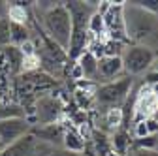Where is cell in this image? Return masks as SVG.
Returning a JSON list of instances; mask_svg holds the SVG:
<instances>
[{"label": "cell", "mask_w": 158, "mask_h": 156, "mask_svg": "<svg viewBox=\"0 0 158 156\" xmlns=\"http://www.w3.org/2000/svg\"><path fill=\"white\" fill-rule=\"evenodd\" d=\"M64 4L72 17V38H70V47L66 55L70 60H77L90 43L89 19L96 11L98 2H64Z\"/></svg>", "instance_id": "6da1fadb"}, {"label": "cell", "mask_w": 158, "mask_h": 156, "mask_svg": "<svg viewBox=\"0 0 158 156\" xmlns=\"http://www.w3.org/2000/svg\"><path fill=\"white\" fill-rule=\"evenodd\" d=\"M42 17H44L42 21H44V30L47 38L62 51L68 53L70 38H72V17H70V11L66 10V4L56 2V6H53L51 10H45Z\"/></svg>", "instance_id": "7a4b0ae2"}, {"label": "cell", "mask_w": 158, "mask_h": 156, "mask_svg": "<svg viewBox=\"0 0 158 156\" xmlns=\"http://www.w3.org/2000/svg\"><path fill=\"white\" fill-rule=\"evenodd\" d=\"M132 85H134V81H132L130 75L123 77V79L104 83L102 87H98L94 90V100L98 102V105L106 107V111L107 109H117L126 102L128 94L132 90Z\"/></svg>", "instance_id": "3957f363"}, {"label": "cell", "mask_w": 158, "mask_h": 156, "mask_svg": "<svg viewBox=\"0 0 158 156\" xmlns=\"http://www.w3.org/2000/svg\"><path fill=\"white\" fill-rule=\"evenodd\" d=\"M156 25V17L135 8L128 2H124V27H126V36L130 40L139 42L143 38L151 36Z\"/></svg>", "instance_id": "277c9868"}, {"label": "cell", "mask_w": 158, "mask_h": 156, "mask_svg": "<svg viewBox=\"0 0 158 156\" xmlns=\"http://www.w3.org/2000/svg\"><path fill=\"white\" fill-rule=\"evenodd\" d=\"M121 60H123V70L128 75H137V73H143L152 64L154 53L147 45L134 43V45L124 47V51L121 55Z\"/></svg>", "instance_id": "5b68a950"}, {"label": "cell", "mask_w": 158, "mask_h": 156, "mask_svg": "<svg viewBox=\"0 0 158 156\" xmlns=\"http://www.w3.org/2000/svg\"><path fill=\"white\" fill-rule=\"evenodd\" d=\"M102 17H104L107 40H115V42L124 43L128 40L126 27H124V2H111V6L107 8V11Z\"/></svg>", "instance_id": "8992f818"}, {"label": "cell", "mask_w": 158, "mask_h": 156, "mask_svg": "<svg viewBox=\"0 0 158 156\" xmlns=\"http://www.w3.org/2000/svg\"><path fill=\"white\" fill-rule=\"evenodd\" d=\"M30 130H32V124L27 117H15V119L0 121V150L15 143L17 139L25 138L27 133H30Z\"/></svg>", "instance_id": "52a82bcc"}, {"label": "cell", "mask_w": 158, "mask_h": 156, "mask_svg": "<svg viewBox=\"0 0 158 156\" xmlns=\"http://www.w3.org/2000/svg\"><path fill=\"white\" fill-rule=\"evenodd\" d=\"M60 115V104H58L55 98H42L36 105V121L40 122V126L45 124H55V121Z\"/></svg>", "instance_id": "ba28073f"}, {"label": "cell", "mask_w": 158, "mask_h": 156, "mask_svg": "<svg viewBox=\"0 0 158 156\" xmlns=\"http://www.w3.org/2000/svg\"><path fill=\"white\" fill-rule=\"evenodd\" d=\"M36 138L32 133H27L25 138L17 139L15 143L4 147L0 150V156H34V150H36Z\"/></svg>", "instance_id": "9c48e42d"}, {"label": "cell", "mask_w": 158, "mask_h": 156, "mask_svg": "<svg viewBox=\"0 0 158 156\" xmlns=\"http://www.w3.org/2000/svg\"><path fill=\"white\" fill-rule=\"evenodd\" d=\"M123 70V60L121 56H104L98 60V75L102 77L104 81H113L117 75H121Z\"/></svg>", "instance_id": "30bf717a"}, {"label": "cell", "mask_w": 158, "mask_h": 156, "mask_svg": "<svg viewBox=\"0 0 158 156\" xmlns=\"http://www.w3.org/2000/svg\"><path fill=\"white\" fill-rule=\"evenodd\" d=\"M30 133L34 135L36 141H40V143H62L64 130L58 124H45V126H40V128L32 126Z\"/></svg>", "instance_id": "8fae6325"}, {"label": "cell", "mask_w": 158, "mask_h": 156, "mask_svg": "<svg viewBox=\"0 0 158 156\" xmlns=\"http://www.w3.org/2000/svg\"><path fill=\"white\" fill-rule=\"evenodd\" d=\"M62 149L70 150V152H79L83 154L85 149H87V143H85V138L77 130H64V135H62Z\"/></svg>", "instance_id": "7c38bea8"}, {"label": "cell", "mask_w": 158, "mask_h": 156, "mask_svg": "<svg viewBox=\"0 0 158 156\" xmlns=\"http://www.w3.org/2000/svg\"><path fill=\"white\" fill-rule=\"evenodd\" d=\"M75 62H77L79 70H81V73H83V79L92 81L94 77H98V58L94 55H90L89 51H85Z\"/></svg>", "instance_id": "4fadbf2b"}, {"label": "cell", "mask_w": 158, "mask_h": 156, "mask_svg": "<svg viewBox=\"0 0 158 156\" xmlns=\"http://www.w3.org/2000/svg\"><path fill=\"white\" fill-rule=\"evenodd\" d=\"M27 42H30L28 28L25 25H19V23H11L10 21V45H13V47H23Z\"/></svg>", "instance_id": "5bb4252c"}, {"label": "cell", "mask_w": 158, "mask_h": 156, "mask_svg": "<svg viewBox=\"0 0 158 156\" xmlns=\"http://www.w3.org/2000/svg\"><path fill=\"white\" fill-rule=\"evenodd\" d=\"M4 56L8 58V66L11 72H19L25 68V55L19 47H13V45H6L4 47Z\"/></svg>", "instance_id": "9a60e30c"}, {"label": "cell", "mask_w": 158, "mask_h": 156, "mask_svg": "<svg viewBox=\"0 0 158 156\" xmlns=\"http://www.w3.org/2000/svg\"><path fill=\"white\" fill-rule=\"evenodd\" d=\"M130 147V138H128V133L124 130H117L113 133V138H111V150L118 156H124L126 150Z\"/></svg>", "instance_id": "2e32d148"}, {"label": "cell", "mask_w": 158, "mask_h": 156, "mask_svg": "<svg viewBox=\"0 0 158 156\" xmlns=\"http://www.w3.org/2000/svg\"><path fill=\"white\" fill-rule=\"evenodd\" d=\"M92 141H94V147H96V154L98 156H106L107 152H111V139L107 138V135L104 132H98L94 130L92 132Z\"/></svg>", "instance_id": "e0dca14e"}, {"label": "cell", "mask_w": 158, "mask_h": 156, "mask_svg": "<svg viewBox=\"0 0 158 156\" xmlns=\"http://www.w3.org/2000/svg\"><path fill=\"white\" fill-rule=\"evenodd\" d=\"M89 34H92L94 38H98V40H100V36L106 34L104 17L98 13V11H94V13L90 15V19H89Z\"/></svg>", "instance_id": "ac0fdd59"}, {"label": "cell", "mask_w": 158, "mask_h": 156, "mask_svg": "<svg viewBox=\"0 0 158 156\" xmlns=\"http://www.w3.org/2000/svg\"><path fill=\"white\" fill-rule=\"evenodd\" d=\"M25 109L15 104H0V121L4 119H15V117H23Z\"/></svg>", "instance_id": "d6986e66"}, {"label": "cell", "mask_w": 158, "mask_h": 156, "mask_svg": "<svg viewBox=\"0 0 158 156\" xmlns=\"http://www.w3.org/2000/svg\"><path fill=\"white\" fill-rule=\"evenodd\" d=\"M106 124L117 132L118 126H123V109L117 107V109H107L106 111Z\"/></svg>", "instance_id": "ffe728a7"}, {"label": "cell", "mask_w": 158, "mask_h": 156, "mask_svg": "<svg viewBox=\"0 0 158 156\" xmlns=\"http://www.w3.org/2000/svg\"><path fill=\"white\" fill-rule=\"evenodd\" d=\"M124 43L115 42V40H106L104 42V56H121L124 51Z\"/></svg>", "instance_id": "44dd1931"}, {"label": "cell", "mask_w": 158, "mask_h": 156, "mask_svg": "<svg viewBox=\"0 0 158 156\" xmlns=\"http://www.w3.org/2000/svg\"><path fill=\"white\" fill-rule=\"evenodd\" d=\"M128 4L139 8V10H143V11H147V13H151L154 17H158V0H132Z\"/></svg>", "instance_id": "7402d4cb"}, {"label": "cell", "mask_w": 158, "mask_h": 156, "mask_svg": "<svg viewBox=\"0 0 158 156\" xmlns=\"http://www.w3.org/2000/svg\"><path fill=\"white\" fill-rule=\"evenodd\" d=\"M0 45H10V19H0Z\"/></svg>", "instance_id": "603a6c76"}, {"label": "cell", "mask_w": 158, "mask_h": 156, "mask_svg": "<svg viewBox=\"0 0 158 156\" xmlns=\"http://www.w3.org/2000/svg\"><path fill=\"white\" fill-rule=\"evenodd\" d=\"M139 150H156V135H147L143 139H137Z\"/></svg>", "instance_id": "cb8c5ba5"}, {"label": "cell", "mask_w": 158, "mask_h": 156, "mask_svg": "<svg viewBox=\"0 0 158 156\" xmlns=\"http://www.w3.org/2000/svg\"><path fill=\"white\" fill-rule=\"evenodd\" d=\"M143 122H145V126H147L149 135H156V133H158V119H156V117H149V119H145Z\"/></svg>", "instance_id": "d4e9b609"}, {"label": "cell", "mask_w": 158, "mask_h": 156, "mask_svg": "<svg viewBox=\"0 0 158 156\" xmlns=\"http://www.w3.org/2000/svg\"><path fill=\"white\" fill-rule=\"evenodd\" d=\"M134 133H135V138H137V139H143V138H147V135H149L147 126H145V122H143V121H141V122H135Z\"/></svg>", "instance_id": "484cf974"}, {"label": "cell", "mask_w": 158, "mask_h": 156, "mask_svg": "<svg viewBox=\"0 0 158 156\" xmlns=\"http://www.w3.org/2000/svg\"><path fill=\"white\" fill-rule=\"evenodd\" d=\"M47 156H85V154H79V152H70L66 149H51Z\"/></svg>", "instance_id": "4316f807"}, {"label": "cell", "mask_w": 158, "mask_h": 156, "mask_svg": "<svg viewBox=\"0 0 158 156\" xmlns=\"http://www.w3.org/2000/svg\"><path fill=\"white\" fill-rule=\"evenodd\" d=\"M145 83L149 85V87H152V85H158V72H149L147 75H145Z\"/></svg>", "instance_id": "83f0119b"}, {"label": "cell", "mask_w": 158, "mask_h": 156, "mask_svg": "<svg viewBox=\"0 0 158 156\" xmlns=\"http://www.w3.org/2000/svg\"><path fill=\"white\" fill-rule=\"evenodd\" d=\"M137 156H158V150H137Z\"/></svg>", "instance_id": "f1b7e54d"}, {"label": "cell", "mask_w": 158, "mask_h": 156, "mask_svg": "<svg viewBox=\"0 0 158 156\" xmlns=\"http://www.w3.org/2000/svg\"><path fill=\"white\" fill-rule=\"evenodd\" d=\"M8 10V6H6V2H0V19H4V11Z\"/></svg>", "instance_id": "f546056e"}, {"label": "cell", "mask_w": 158, "mask_h": 156, "mask_svg": "<svg viewBox=\"0 0 158 156\" xmlns=\"http://www.w3.org/2000/svg\"><path fill=\"white\" fill-rule=\"evenodd\" d=\"M151 66H152V70H154V72H158V56H154V60H152V64H151Z\"/></svg>", "instance_id": "4dcf8cb0"}]
</instances>
